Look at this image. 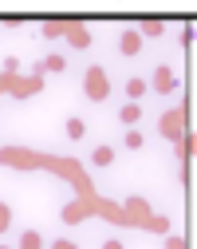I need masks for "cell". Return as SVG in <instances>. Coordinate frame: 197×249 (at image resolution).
Segmentation results:
<instances>
[{"label":"cell","mask_w":197,"mask_h":249,"mask_svg":"<svg viewBox=\"0 0 197 249\" xmlns=\"http://www.w3.org/2000/svg\"><path fill=\"white\" fill-rule=\"evenodd\" d=\"M0 166H12V170H51L59 174L67 186H75V202L63 206L59 222L63 226H79L83 217H103L111 226H126V230H146V233H170V217L166 213H154L146 198H126V202H111L103 194H95V182L87 162L79 159H63V154H44V150H32V146H0Z\"/></svg>","instance_id":"1"},{"label":"cell","mask_w":197,"mask_h":249,"mask_svg":"<svg viewBox=\"0 0 197 249\" xmlns=\"http://www.w3.org/2000/svg\"><path fill=\"white\" fill-rule=\"evenodd\" d=\"M44 64H32V75H8L0 71V95H12V99H28V95H40L44 91Z\"/></svg>","instance_id":"2"},{"label":"cell","mask_w":197,"mask_h":249,"mask_svg":"<svg viewBox=\"0 0 197 249\" xmlns=\"http://www.w3.org/2000/svg\"><path fill=\"white\" fill-rule=\"evenodd\" d=\"M83 95H87L91 103H103V99L111 95V79H107V71L98 68V64H91V68L83 71Z\"/></svg>","instance_id":"3"},{"label":"cell","mask_w":197,"mask_h":249,"mask_svg":"<svg viewBox=\"0 0 197 249\" xmlns=\"http://www.w3.org/2000/svg\"><path fill=\"white\" fill-rule=\"evenodd\" d=\"M185 119H189V107H185V103L170 107L166 115H162V135H166L170 142H178V139H181V135L189 131V123H185Z\"/></svg>","instance_id":"4"},{"label":"cell","mask_w":197,"mask_h":249,"mask_svg":"<svg viewBox=\"0 0 197 249\" xmlns=\"http://www.w3.org/2000/svg\"><path fill=\"white\" fill-rule=\"evenodd\" d=\"M146 83H150V87L158 91V95H170V91H178V75H174V71H170L166 64H162V68L154 71V79H146Z\"/></svg>","instance_id":"5"},{"label":"cell","mask_w":197,"mask_h":249,"mask_svg":"<svg viewBox=\"0 0 197 249\" xmlns=\"http://www.w3.org/2000/svg\"><path fill=\"white\" fill-rule=\"evenodd\" d=\"M67 44H71V48H79V52H83V48H91V28L71 20V24H67Z\"/></svg>","instance_id":"6"},{"label":"cell","mask_w":197,"mask_h":249,"mask_svg":"<svg viewBox=\"0 0 197 249\" xmlns=\"http://www.w3.org/2000/svg\"><path fill=\"white\" fill-rule=\"evenodd\" d=\"M118 52H122V55H138V52H142V36H138V28H126V32L118 36Z\"/></svg>","instance_id":"7"},{"label":"cell","mask_w":197,"mask_h":249,"mask_svg":"<svg viewBox=\"0 0 197 249\" xmlns=\"http://www.w3.org/2000/svg\"><path fill=\"white\" fill-rule=\"evenodd\" d=\"M150 91V83L142 79V75H134V79H126V103H138L142 95Z\"/></svg>","instance_id":"8"},{"label":"cell","mask_w":197,"mask_h":249,"mask_svg":"<svg viewBox=\"0 0 197 249\" xmlns=\"http://www.w3.org/2000/svg\"><path fill=\"white\" fill-rule=\"evenodd\" d=\"M67 24H71V20H44V40H59V36H67Z\"/></svg>","instance_id":"9"},{"label":"cell","mask_w":197,"mask_h":249,"mask_svg":"<svg viewBox=\"0 0 197 249\" xmlns=\"http://www.w3.org/2000/svg\"><path fill=\"white\" fill-rule=\"evenodd\" d=\"M162 32H166V24H162V20H154V16L138 24V36H142V40H146V36H150V40H158Z\"/></svg>","instance_id":"10"},{"label":"cell","mask_w":197,"mask_h":249,"mask_svg":"<svg viewBox=\"0 0 197 249\" xmlns=\"http://www.w3.org/2000/svg\"><path fill=\"white\" fill-rule=\"evenodd\" d=\"M16 249H44V237H40L36 230H24L20 241H16Z\"/></svg>","instance_id":"11"},{"label":"cell","mask_w":197,"mask_h":249,"mask_svg":"<svg viewBox=\"0 0 197 249\" xmlns=\"http://www.w3.org/2000/svg\"><path fill=\"white\" fill-rule=\"evenodd\" d=\"M111 162H115V146H95L91 166H111Z\"/></svg>","instance_id":"12"},{"label":"cell","mask_w":197,"mask_h":249,"mask_svg":"<svg viewBox=\"0 0 197 249\" xmlns=\"http://www.w3.org/2000/svg\"><path fill=\"white\" fill-rule=\"evenodd\" d=\"M118 119H122L126 127H130V123H138V119H142V107H138V103H122V111H118Z\"/></svg>","instance_id":"13"},{"label":"cell","mask_w":197,"mask_h":249,"mask_svg":"<svg viewBox=\"0 0 197 249\" xmlns=\"http://www.w3.org/2000/svg\"><path fill=\"white\" fill-rule=\"evenodd\" d=\"M83 135H87V127H83V119H67V139H75V142H79Z\"/></svg>","instance_id":"14"},{"label":"cell","mask_w":197,"mask_h":249,"mask_svg":"<svg viewBox=\"0 0 197 249\" xmlns=\"http://www.w3.org/2000/svg\"><path fill=\"white\" fill-rule=\"evenodd\" d=\"M63 68H67V59H63V55H48L44 59V71L51 75V71H63Z\"/></svg>","instance_id":"15"},{"label":"cell","mask_w":197,"mask_h":249,"mask_svg":"<svg viewBox=\"0 0 197 249\" xmlns=\"http://www.w3.org/2000/svg\"><path fill=\"white\" fill-rule=\"evenodd\" d=\"M4 230H12V206L0 202V233H4Z\"/></svg>","instance_id":"16"},{"label":"cell","mask_w":197,"mask_h":249,"mask_svg":"<svg viewBox=\"0 0 197 249\" xmlns=\"http://www.w3.org/2000/svg\"><path fill=\"white\" fill-rule=\"evenodd\" d=\"M142 142H146V139H142V131H134V127L126 131V146H130V150H142Z\"/></svg>","instance_id":"17"},{"label":"cell","mask_w":197,"mask_h":249,"mask_svg":"<svg viewBox=\"0 0 197 249\" xmlns=\"http://www.w3.org/2000/svg\"><path fill=\"white\" fill-rule=\"evenodd\" d=\"M193 40H197V28H193V24H185V28H181V48L189 52V48H193Z\"/></svg>","instance_id":"18"},{"label":"cell","mask_w":197,"mask_h":249,"mask_svg":"<svg viewBox=\"0 0 197 249\" xmlns=\"http://www.w3.org/2000/svg\"><path fill=\"white\" fill-rule=\"evenodd\" d=\"M48 249H79V245H75V241H67V237H55Z\"/></svg>","instance_id":"19"},{"label":"cell","mask_w":197,"mask_h":249,"mask_svg":"<svg viewBox=\"0 0 197 249\" xmlns=\"http://www.w3.org/2000/svg\"><path fill=\"white\" fill-rule=\"evenodd\" d=\"M166 249H185V241L178 233H166Z\"/></svg>","instance_id":"20"},{"label":"cell","mask_w":197,"mask_h":249,"mask_svg":"<svg viewBox=\"0 0 197 249\" xmlns=\"http://www.w3.org/2000/svg\"><path fill=\"white\" fill-rule=\"evenodd\" d=\"M103 249H122V241H118V237H111V241H103Z\"/></svg>","instance_id":"21"},{"label":"cell","mask_w":197,"mask_h":249,"mask_svg":"<svg viewBox=\"0 0 197 249\" xmlns=\"http://www.w3.org/2000/svg\"><path fill=\"white\" fill-rule=\"evenodd\" d=\"M0 249H12V245H0Z\"/></svg>","instance_id":"22"}]
</instances>
